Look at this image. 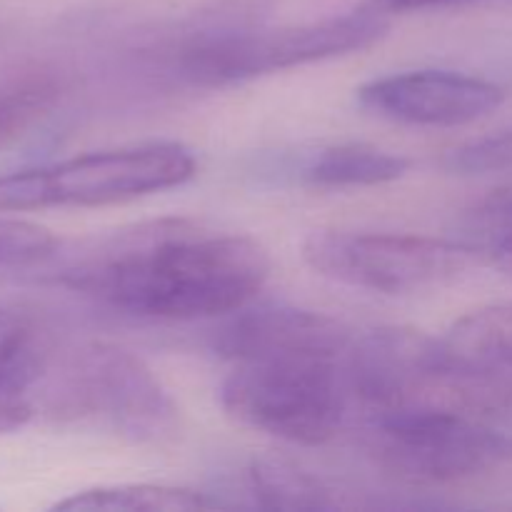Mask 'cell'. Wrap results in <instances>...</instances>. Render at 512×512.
I'll return each instance as SVG.
<instances>
[{"instance_id": "obj_16", "label": "cell", "mask_w": 512, "mask_h": 512, "mask_svg": "<svg viewBox=\"0 0 512 512\" xmlns=\"http://www.w3.org/2000/svg\"><path fill=\"white\" fill-rule=\"evenodd\" d=\"M58 240L43 225L0 215V270H20L50 260Z\"/></svg>"}, {"instance_id": "obj_13", "label": "cell", "mask_w": 512, "mask_h": 512, "mask_svg": "<svg viewBox=\"0 0 512 512\" xmlns=\"http://www.w3.org/2000/svg\"><path fill=\"white\" fill-rule=\"evenodd\" d=\"M220 508L218 500L205 493L173 485H110V488H93L75 493L70 498L55 503V510H108V512H188V510H213Z\"/></svg>"}, {"instance_id": "obj_18", "label": "cell", "mask_w": 512, "mask_h": 512, "mask_svg": "<svg viewBox=\"0 0 512 512\" xmlns=\"http://www.w3.org/2000/svg\"><path fill=\"white\" fill-rule=\"evenodd\" d=\"M33 418V405L20 395H0V435L23 428Z\"/></svg>"}, {"instance_id": "obj_11", "label": "cell", "mask_w": 512, "mask_h": 512, "mask_svg": "<svg viewBox=\"0 0 512 512\" xmlns=\"http://www.w3.org/2000/svg\"><path fill=\"white\" fill-rule=\"evenodd\" d=\"M408 160L368 143H340L323 148L303 168V180L313 188H370L400 180Z\"/></svg>"}, {"instance_id": "obj_1", "label": "cell", "mask_w": 512, "mask_h": 512, "mask_svg": "<svg viewBox=\"0 0 512 512\" xmlns=\"http://www.w3.org/2000/svg\"><path fill=\"white\" fill-rule=\"evenodd\" d=\"M270 278L258 240L190 218H160L118 230L75 255L60 283L113 310L150 320L233 315Z\"/></svg>"}, {"instance_id": "obj_6", "label": "cell", "mask_w": 512, "mask_h": 512, "mask_svg": "<svg viewBox=\"0 0 512 512\" xmlns=\"http://www.w3.org/2000/svg\"><path fill=\"white\" fill-rule=\"evenodd\" d=\"M368 445L380 465L413 485H445L512 458V435L488 418L455 408H415L368 420Z\"/></svg>"}, {"instance_id": "obj_4", "label": "cell", "mask_w": 512, "mask_h": 512, "mask_svg": "<svg viewBox=\"0 0 512 512\" xmlns=\"http://www.w3.org/2000/svg\"><path fill=\"white\" fill-rule=\"evenodd\" d=\"M195 155L180 143H140L0 175V213L128 203L188 183Z\"/></svg>"}, {"instance_id": "obj_12", "label": "cell", "mask_w": 512, "mask_h": 512, "mask_svg": "<svg viewBox=\"0 0 512 512\" xmlns=\"http://www.w3.org/2000/svg\"><path fill=\"white\" fill-rule=\"evenodd\" d=\"M248 485L255 503L270 510H333L338 508L333 490L310 470L283 458L253 460Z\"/></svg>"}, {"instance_id": "obj_7", "label": "cell", "mask_w": 512, "mask_h": 512, "mask_svg": "<svg viewBox=\"0 0 512 512\" xmlns=\"http://www.w3.org/2000/svg\"><path fill=\"white\" fill-rule=\"evenodd\" d=\"M303 258L315 273L383 295H415L445 288L468 265L458 240L408 233L315 230L305 238Z\"/></svg>"}, {"instance_id": "obj_10", "label": "cell", "mask_w": 512, "mask_h": 512, "mask_svg": "<svg viewBox=\"0 0 512 512\" xmlns=\"http://www.w3.org/2000/svg\"><path fill=\"white\" fill-rule=\"evenodd\" d=\"M50 355V330L35 315L13 305H0V395L25 398L48 373Z\"/></svg>"}, {"instance_id": "obj_2", "label": "cell", "mask_w": 512, "mask_h": 512, "mask_svg": "<svg viewBox=\"0 0 512 512\" xmlns=\"http://www.w3.org/2000/svg\"><path fill=\"white\" fill-rule=\"evenodd\" d=\"M353 335L343 323L293 305L235 310L213 348L230 363L220 403L230 418L295 445H323L355 405L348 378Z\"/></svg>"}, {"instance_id": "obj_14", "label": "cell", "mask_w": 512, "mask_h": 512, "mask_svg": "<svg viewBox=\"0 0 512 512\" xmlns=\"http://www.w3.org/2000/svg\"><path fill=\"white\" fill-rule=\"evenodd\" d=\"M60 95V85L48 73H23L0 80V150L28 133Z\"/></svg>"}, {"instance_id": "obj_8", "label": "cell", "mask_w": 512, "mask_h": 512, "mask_svg": "<svg viewBox=\"0 0 512 512\" xmlns=\"http://www.w3.org/2000/svg\"><path fill=\"white\" fill-rule=\"evenodd\" d=\"M438 358L455 408L478 418L512 410V300L455 320L438 338Z\"/></svg>"}, {"instance_id": "obj_5", "label": "cell", "mask_w": 512, "mask_h": 512, "mask_svg": "<svg viewBox=\"0 0 512 512\" xmlns=\"http://www.w3.org/2000/svg\"><path fill=\"white\" fill-rule=\"evenodd\" d=\"M50 408L135 445H165L180 433L173 395L143 360L108 343H90L65 360Z\"/></svg>"}, {"instance_id": "obj_15", "label": "cell", "mask_w": 512, "mask_h": 512, "mask_svg": "<svg viewBox=\"0 0 512 512\" xmlns=\"http://www.w3.org/2000/svg\"><path fill=\"white\" fill-rule=\"evenodd\" d=\"M458 243L473 253L512 258V185L470 205L458 223Z\"/></svg>"}, {"instance_id": "obj_19", "label": "cell", "mask_w": 512, "mask_h": 512, "mask_svg": "<svg viewBox=\"0 0 512 512\" xmlns=\"http://www.w3.org/2000/svg\"><path fill=\"white\" fill-rule=\"evenodd\" d=\"M465 3V0H373L385 13H410V10H428V8H443V5Z\"/></svg>"}, {"instance_id": "obj_3", "label": "cell", "mask_w": 512, "mask_h": 512, "mask_svg": "<svg viewBox=\"0 0 512 512\" xmlns=\"http://www.w3.org/2000/svg\"><path fill=\"white\" fill-rule=\"evenodd\" d=\"M388 30L390 13L373 3L315 23L273 30L220 13V23L215 15L210 25L195 30L198 35L185 43L180 68L190 83L223 88L278 70L358 53L385 38Z\"/></svg>"}, {"instance_id": "obj_17", "label": "cell", "mask_w": 512, "mask_h": 512, "mask_svg": "<svg viewBox=\"0 0 512 512\" xmlns=\"http://www.w3.org/2000/svg\"><path fill=\"white\" fill-rule=\"evenodd\" d=\"M443 168L455 175L508 173L512 170V130L450 150L443 158Z\"/></svg>"}, {"instance_id": "obj_9", "label": "cell", "mask_w": 512, "mask_h": 512, "mask_svg": "<svg viewBox=\"0 0 512 512\" xmlns=\"http://www.w3.org/2000/svg\"><path fill=\"white\" fill-rule=\"evenodd\" d=\"M500 85L455 70H405L365 83L358 103L370 113L420 128H458L500 108Z\"/></svg>"}]
</instances>
